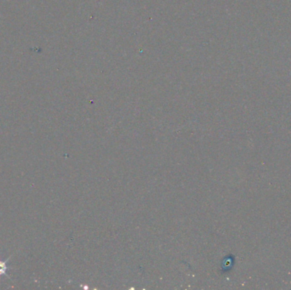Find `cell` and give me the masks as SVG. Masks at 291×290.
Instances as JSON below:
<instances>
[{
  "mask_svg": "<svg viewBox=\"0 0 291 290\" xmlns=\"http://www.w3.org/2000/svg\"><path fill=\"white\" fill-rule=\"evenodd\" d=\"M6 262H7V260L6 261H1L0 260V277L6 274V270H7Z\"/></svg>",
  "mask_w": 291,
  "mask_h": 290,
  "instance_id": "obj_1",
  "label": "cell"
}]
</instances>
